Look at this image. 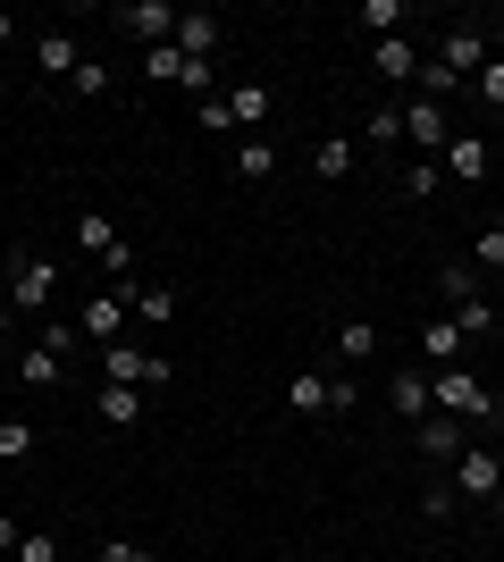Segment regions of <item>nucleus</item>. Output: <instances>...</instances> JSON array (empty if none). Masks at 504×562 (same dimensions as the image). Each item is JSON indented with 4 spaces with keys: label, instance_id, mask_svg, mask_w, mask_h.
<instances>
[{
    "label": "nucleus",
    "instance_id": "1",
    "mask_svg": "<svg viewBox=\"0 0 504 562\" xmlns=\"http://www.w3.org/2000/svg\"><path fill=\"white\" fill-rule=\"evenodd\" d=\"M429 403L446 412V420H496V395H488V378H471L462 361L429 378Z\"/></svg>",
    "mask_w": 504,
    "mask_h": 562
},
{
    "label": "nucleus",
    "instance_id": "2",
    "mask_svg": "<svg viewBox=\"0 0 504 562\" xmlns=\"http://www.w3.org/2000/svg\"><path fill=\"white\" fill-rule=\"evenodd\" d=\"M76 244H85L119 285H135V244L119 235V218H110V211H76Z\"/></svg>",
    "mask_w": 504,
    "mask_h": 562
},
{
    "label": "nucleus",
    "instance_id": "3",
    "mask_svg": "<svg viewBox=\"0 0 504 562\" xmlns=\"http://www.w3.org/2000/svg\"><path fill=\"white\" fill-rule=\"evenodd\" d=\"M51 294H59V269H51L43 252H9V294H0V303L9 311H51Z\"/></svg>",
    "mask_w": 504,
    "mask_h": 562
},
{
    "label": "nucleus",
    "instance_id": "4",
    "mask_svg": "<svg viewBox=\"0 0 504 562\" xmlns=\"http://www.w3.org/2000/svg\"><path fill=\"white\" fill-rule=\"evenodd\" d=\"M101 378H110V386H144V395H152V386H168L177 370H168L160 352H144V345H126V336H119V345H101Z\"/></svg>",
    "mask_w": 504,
    "mask_h": 562
},
{
    "label": "nucleus",
    "instance_id": "5",
    "mask_svg": "<svg viewBox=\"0 0 504 562\" xmlns=\"http://www.w3.org/2000/svg\"><path fill=\"white\" fill-rule=\"evenodd\" d=\"M177 18H186V9H168V0H126V9H110V25H119L126 43H144V50L177 43Z\"/></svg>",
    "mask_w": 504,
    "mask_h": 562
},
{
    "label": "nucleus",
    "instance_id": "6",
    "mask_svg": "<svg viewBox=\"0 0 504 562\" xmlns=\"http://www.w3.org/2000/svg\"><path fill=\"white\" fill-rule=\"evenodd\" d=\"M446 487H455V504H471V495H488V504H496L504 462H496L488 446H462V453H455V479H446Z\"/></svg>",
    "mask_w": 504,
    "mask_h": 562
},
{
    "label": "nucleus",
    "instance_id": "7",
    "mask_svg": "<svg viewBox=\"0 0 504 562\" xmlns=\"http://www.w3.org/2000/svg\"><path fill=\"white\" fill-rule=\"evenodd\" d=\"M126 285H110V294H85V311H76V336L85 345H119V319H126Z\"/></svg>",
    "mask_w": 504,
    "mask_h": 562
},
{
    "label": "nucleus",
    "instance_id": "8",
    "mask_svg": "<svg viewBox=\"0 0 504 562\" xmlns=\"http://www.w3.org/2000/svg\"><path fill=\"white\" fill-rule=\"evenodd\" d=\"M496 50H488V25H446V50H437V68L446 76H480Z\"/></svg>",
    "mask_w": 504,
    "mask_h": 562
},
{
    "label": "nucleus",
    "instance_id": "9",
    "mask_svg": "<svg viewBox=\"0 0 504 562\" xmlns=\"http://www.w3.org/2000/svg\"><path fill=\"white\" fill-rule=\"evenodd\" d=\"M269 110H278V93H269V85H253V76H244V85H227V117H236L244 135H261Z\"/></svg>",
    "mask_w": 504,
    "mask_h": 562
},
{
    "label": "nucleus",
    "instance_id": "10",
    "mask_svg": "<svg viewBox=\"0 0 504 562\" xmlns=\"http://www.w3.org/2000/svg\"><path fill=\"white\" fill-rule=\"evenodd\" d=\"M387 403H395V412L421 428V420L437 412V403H429V370H395V378H387Z\"/></svg>",
    "mask_w": 504,
    "mask_h": 562
},
{
    "label": "nucleus",
    "instance_id": "11",
    "mask_svg": "<svg viewBox=\"0 0 504 562\" xmlns=\"http://www.w3.org/2000/svg\"><path fill=\"white\" fill-rule=\"evenodd\" d=\"M93 412H101V428H144V386H110V378H101Z\"/></svg>",
    "mask_w": 504,
    "mask_h": 562
},
{
    "label": "nucleus",
    "instance_id": "12",
    "mask_svg": "<svg viewBox=\"0 0 504 562\" xmlns=\"http://www.w3.org/2000/svg\"><path fill=\"white\" fill-rule=\"evenodd\" d=\"M370 68H379L387 85H421V50H412L404 34H387V43H370Z\"/></svg>",
    "mask_w": 504,
    "mask_h": 562
},
{
    "label": "nucleus",
    "instance_id": "13",
    "mask_svg": "<svg viewBox=\"0 0 504 562\" xmlns=\"http://www.w3.org/2000/svg\"><path fill=\"white\" fill-rule=\"evenodd\" d=\"M404 143L437 151V143H446V101H421V93H412V101H404Z\"/></svg>",
    "mask_w": 504,
    "mask_h": 562
},
{
    "label": "nucleus",
    "instance_id": "14",
    "mask_svg": "<svg viewBox=\"0 0 504 562\" xmlns=\"http://www.w3.org/2000/svg\"><path fill=\"white\" fill-rule=\"evenodd\" d=\"M227 168H236L244 186H261V177H278V143H269V135H244L236 151H227Z\"/></svg>",
    "mask_w": 504,
    "mask_h": 562
},
{
    "label": "nucleus",
    "instance_id": "15",
    "mask_svg": "<svg viewBox=\"0 0 504 562\" xmlns=\"http://www.w3.org/2000/svg\"><path fill=\"white\" fill-rule=\"evenodd\" d=\"M34 68H43L51 85H59V76H76V68H85V50H76V34H59V25H51L43 43H34Z\"/></svg>",
    "mask_w": 504,
    "mask_h": 562
},
{
    "label": "nucleus",
    "instance_id": "16",
    "mask_svg": "<svg viewBox=\"0 0 504 562\" xmlns=\"http://www.w3.org/2000/svg\"><path fill=\"white\" fill-rule=\"evenodd\" d=\"M219 34H227V25H219L211 9H186V18H177V50H186V59H211Z\"/></svg>",
    "mask_w": 504,
    "mask_h": 562
},
{
    "label": "nucleus",
    "instance_id": "17",
    "mask_svg": "<svg viewBox=\"0 0 504 562\" xmlns=\"http://www.w3.org/2000/svg\"><path fill=\"white\" fill-rule=\"evenodd\" d=\"M412 437H421V453H429V462H455V453H462V420H446V412H429Z\"/></svg>",
    "mask_w": 504,
    "mask_h": 562
},
{
    "label": "nucleus",
    "instance_id": "18",
    "mask_svg": "<svg viewBox=\"0 0 504 562\" xmlns=\"http://www.w3.org/2000/svg\"><path fill=\"white\" fill-rule=\"evenodd\" d=\"M126 303H135V319H152V328H168V319H177V294H168V285H126Z\"/></svg>",
    "mask_w": 504,
    "mask_h": 562
},
{
    "label": "nucleus",
    "instance_id": "19",
    "mask_svg": "<svg viewBox=\"0 0 504 562\" xmlns=\"http://www.w3.org/2000/svg\"><path fill=\"white\" fill-rule=\"evenodd\" d=\"M379 345L387 336L370 328V319H345V328H336V361H379Z\"/></svg>",
    "mask_w": 504,
    "mask_h": 562
},
{
    "label": "nucleus",
    "instance_id": "20",
    "mask_svg": "<svg viewBox=\"0 0 504 562\" xmlns=\"http://www.w3.org/2000/svg\"><path fill=\"white\" fill-rule=\"evenodd\" d=\"M462 345H471V336H462L455 319H429V328H421V352H429V361H446V370L462 361Z\"/></svg>",
    "mask_w": 504,
    "mask_h": 562
},
{
    "label": "nucleus",
    "instance_id": "21",
    "mask_svg": "<svg viewBox=\"0 0 504 562\" xmlns=\"http://www.w3.org/2000/svg\"><path fill=\"white\" fill-rule=\"evenodd\" d=\"M455 328H462V336H496V328H504V311L488 303V294H462V303H455Z\"/></svg>",
    "mask_w": 504,
    "mask_h": 562
},
{
    "label": "nucleus",
    "instance_id": "22",
    "mask_svg": "<svg viewBox=\"0 0 504 562\" xmlns=\"http://www.w3.org/2000/svg\"><path fill=\"white\" fill-rule=\"evenodd\" d=\"M59 370H68V361H59L51 345H25L18 352V378H25V386H59Z\"/></svg>",
    "mask_w": 504,
    "mask_h": 562
},
{
    "label": "nucleus",
    "instance_id": "23",
    "mask_svg": "<svg viewBox=\"0 0 504 562\" xmlns=\"http://www.w3.org/2000/svg\"><path fill=\"white\" fill-rule=\"evenodd\" d=\"M446 160H455V177H462V186H480L488 168H496V160H488V143H480V135H455V151H446Z\"/></svg>",
    "mask_w": 504,
    "mask_h": 562
},
{
    "label": "nucleus",
    "instance_id": "24",
    "mask_svg": "<svg viewBox=\"0 0 504 562\" xmlns=\"http://www.w3.org/2000/svg\"><path fill=\"white\" fill-rule=\"evenodd\" d=\"M354 160H361V151H354V143H345V135H328V143H320V177H328V186H336V177H354Z\"/></svg>",
    "mask_w": 504,
    "mask_h": 562
},
{
    "label": "nucleus",
    "instance_id": "25",
    "mask_svg": "<svg viewBox=\"0 0 504 562\" xmlns=\"http://www.w3.org/2000/svg\"><path fill=\"white\" fill-rule=\"evenodd\" d=\"M287 403H294V412H328V378H320V370H294Z\"/></svg>",
    "mask_w": 504,
    "mask_h": 562
},
{
    "label": "nucleus",
    "instance_id": "26",
    "mask_svg": "<svg viewBox=\"0 0 504 562\" xmlns=\"http://www.w3.org/2000/svg\"><path fill=\"white\" fill-rule=\"evenodd\" d=\"M144 76H152V85H177V76H186V50H177V43L144 50Z\"/></svg>",
    "mask_w": 504,
    "mask_h": 562
},
{
    "label": "nucleus",
    "instance_id": "27",
    "mask_svg": "<svg viewBox=\"0 0 504 562\" xmlns=\"http://www.w3.org/2000/svg\"><path fill=\"white\" fill-rule=\"evenodd\" d=\"M471 269H480V278H488V269H504V227H480V235H471Z\"/></svg>",
    "mask_w": 504,
    "mask_h": 562
},
{
    "label": "nucleus",
    "instance_id": "28",
    "mask_svg": "<svg viewBox=\"0 0 504 562\" xmlns=\"http://www.w3.org/2000/svg\"><path fill=\"white\" fill-rule=\"evenodd\" d=\"M34 453V420H0V462H25Z\"/></svg>",
    "mask_w": 504,
    "mask_h": 562
},
{
    "label": "nucleus",
    "instance_id": "29",
    "mask_svg": "<svg viewBox=\"0 0 504 562\" xmlns=\"http://www.w3.org/2000/svg\"><path fill=\"white\" fill-rule=\"evenodd\" d=\"M361 25H379V43L404 25V0H361Z\"/></svg>",
    "mask_w": 504,
    "mask_h": 562
},
{
    "label": "nucleus",
    "instance_id": "30",
    "mask_svg": "<svg viewBox=\"0 0 504 562\" xmlns=\"http://www.w3.org/2000/svg\"><path fill=\"white\" fill-rule=\"evenodd\" d=\"M193 117H202V135H236V117H227V93L193 101Z\"/></svg>",
    "mask_w": 504,
    "mask_h": 562
},
{
    "label": "nucleus",
    "instance_id": "31",
    "mask_svg": "<svg viewBox=\"0 0 504 562\" xmlns=\"http://www.w3.org/2000/svg\"><path fill=\"white\" fill-rule=\"evenodd\" d=\"M446 93H462V76H446L437 59H421V101H446Z\"/></svg>",
    "mask_w": 504,
    "mask_h": 562
},
{
    "label": "nucleus",
    "instance_id": "32",
    "mask_svg": "<svg viewBox=\"0 0 504 562\" xmlns=\"http://www.w3.org/2000/svg\"><path fill=\"white\" fill-rule=\"evenodd\" d=\"M361 135L379 143V151H387V143H404V110H370V126H361Z\"/></svg>",
    "mask_w": 504,
    "mask_h": 562
},
{
    "label": "nucleus",
    "instance_id": "33",
    "mask_svg": "<svg viewBox=\"0 0 504 562\" xmlns=\"http://www.w3.org/2000/svg\"><path fill=\"white\" fill-rule=\"evenodd\" d=\"M471 93H480V101H488V110H504V59H488V68H480V76H471Z\"/></svg>",
    "mask_w": 504,
    "mask_h": 562
},
{
    "label": "nucleus",
    "instance_id": "34",
    "mask_svg": "<svg viewBox=\"0 0 504 562\" xmlns=\"http://www.w3.org/2000/svg\"><path fill=\"white\" fill-rule=\"evenodd\" d=\"M404 193H412V202H429V193H437V160H412L404 168Z\"/></svg>",
    "mask_w": 504,
    "mask_h": 562
},
{
    "label": "nucleus",
    "instance_id": "35",
    "mask_svg": "<svg viewBox=\"0 0 504 562\" xmlns=\"http://www.w3.org/2000/svg\"><path fill=\"white\" fill-rule=\"evenodd\" d=\"M446 294H455V303H462V294H480V269H471V260H446Z\"/></svg>",
    "mask_w": 504,
    "mask_h": 562
},
{
    "label": "nucleus",
    "instance_id": "36",
    "mask_svg": "<svg viewBox=\"0 0 504 562\" xmlns=\"http://www.w3.org/2000/svg\"><path fill=\"white\" fill-rule=\"evenodd\" d=\"M177 85H186V93H202V101H211V85H219V68H211V59H186V76H177Z\"/></svg>",
    "mask_w": 504,
    "mask_h": 562
},
{
    "label": "nucleus",
    "instance_id": "37",
    "mask_svg": "<svg viewBox=\"0 0 504 562\" xmlns=\"http://www.w3.org/2000/svg\"><path fill=\"white\" fill-rule=\"evenodd\" d=\"M421 513H429V520H455V487H446V479H437V487H421Z\"/></svg>",
    "mask_w": 504,
    "mask_h": 562
},
{
    "label": "nucleus",
    "instance_id": "38",
    "mask_svg": "<svg viewBox=\"0 0 504 562\" xmlns=\"http://www.w3.org/2000/svg\"><path fill=\"white\" fill-rule=\"evenodd\" d=\"M101 562H160V554H152V546H135V538H110V546H101Z\"/></svg>",
    "mask_w": 504,
    "mask_h": 562
},
{
    "label": "nucleus",
    "instance_id": "39",
    "mask_svg": "<svg viewBox=\"0 0 504 562\" xmlns=\"http://www.w3.org/2000/svg\"><path fill=\"white\" fill-rule=\"evenodd\" d=\"M68 85H76V93H110V68H101V59H85V68H76Z\"/></svg>",
    "mask_w": 504,
    "mask_h": 562
},
{
    "label": "nucleus",
    "instance_id": "40",
    "mask_svg": "<svg viewBox=\"0 0 504 562\" xmlns=\"http://www.w3.org/2000/svg\"><path fill=\"white\" fill-rule=\"evenodd\" d=\"M18 562H59V538H25V546H18Z\"/></svg>",
    "mask_w": 504,
    "mask_h": 562
},
{
    "label": "nucleus",
    "instance_id": "41",
    "mask_svg": "<svg viewBox=\"0 0 504 562\" xmlns=\"http://www.w3.org/2000/svg\"><path fill=\"white\" fill-rule=\"evenodd\" d=\"M18 546H25V529H18L9 513H0V554H18Z\"/></svg>",
    "mask_w": 504,
    "mask_h": 562
},
{
    "label": "nucleus",
    "instance_id": "42",
    "mask_svg": "<svg viewBox=\"0 0 504 562\" xmlns=\"http://www.w3.org/2000/svg\"><path fill=\"white\" fill-rule=\"evenodd\" d=\"M0 43H18V18H9V9H0Z\"/></svg>",
    "mask_w": 504,
    "mask_h": 562
},
{
    "label": "nucleus",
    "instance_id": "43",
    "mask_svg": "<svg viewBox=\"0 0 504 562\" xmlns=\"http://www.w3.org/2000/svg\"><path fill=\"white\" fill-rule=\"evenodd\" d=\"M9 328H18V311H9V303H0V345H9Z\"/></svg>",
    "mask_w": 504,
    "mask_h": 562
},
{
    "label": "nucleus",
    "instance_id": "44",
    "mask_svg": "<svg viewBox=\"0 0 504 562\" xmlns=\"http://www.w3.org/2000/svg\"><path fill=\"white\" fill-rule=\"evenodd\" d=\"M496 520H504V487H496Z\"/></svg>",
    "mask_w": 504,
    "mask_h": 562
},
{
    "label": "nucleus",
    "instance_id": "45",
    "mask_svg": "<svg viewBox=\"0 0 504 562\" xmlns=\"http://www.w3.org/2000/svg\"><path fill=\"white\" fill-rule=\"evenodd\" d=\"M496 227H504V218H496Z\"/></svg>",
    "mask_w": 504,
    "mask_h": 562
}]
</instances>
